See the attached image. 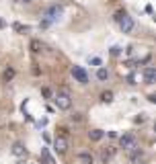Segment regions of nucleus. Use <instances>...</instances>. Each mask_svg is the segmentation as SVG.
<instances>
[{"label":"nucleus","instance_id":"20e7f679","mask_svg":"<svg viewBox=\"0 0 156 164\" xmlns=\"http://www.w3.org/2000/svg\"><path fill=\"white\" fill-rule=\"evenodd\" d=\"M72 76L80 84H88V74H86V70H84L82 66H72Z\"/></svg>","mask_w":156,"mask_h":164},{"label":"nucleus","instance_id":"f3484780","mask_svg":"<svg viewBox=\"0 0 156 164\" xmlns=\"http://www.w3.org/2000/svg\"><path fill=\"white\" fill-rule=\"evenodd\" d=\"M125 16H127V12H125V10H119V12H115V16H113V19H115L117 23H121V21L125 19Z\"/></svg>","mask_w":156,"mask_h":164},{"label":"nucleus","instance_id":"4be33fe9","mask_svg":"<svg viewBox=\"0 0 156 164\" xmlns=\"http://www.w3.org/2000/svg\"><path fill=\"white\" fill-rule=\"evenodd\" d=\"M4 27H6V23H4L2 19H0V29H4Z\"/></svg>","mask_w":156,"mask_h":164},{"label":"nucleus","instance_id":"a211bd4d","mask_svg":"<svg viewBox=\"0 0 156 164\" xmlns=\"http://www.w3.org/2000/svg\"><path fill=\"white\" fill-rule=\"evenodd\" d=\"M88 64H90V66H99V68H101L103 62H101V58H88Z\"/></svg>","mask_w":156,"mask_h":164},{"label":"nucleus","instance_id":"ddd939ff","mask_svg":"<svg viewBox=\"0 0 156 164\" xmlns=\"http://www.w3.org/2000/svg\"><path fill=\"white\" fill-rule=\"evenodd\" d=\"M101 101H103V103H113V92H111V90L103 92V95H101Z\"/></svg>","mask_w":156,"mask_h":164},{"label":"nucleus","instance_id":"423d86ee","mask_svg":"<svg viewBox=\"0 0 156 164\" xmlns=\"http://www.w3.org/2000/svg\"><path fill=\"white\" fill-rule=\"evenodd\" d=\"M119 29H121V33H125V35H129L132 33L134 29H136V23H134V19L129 15L125 16V19L121 21V23H119Z\"/></svg>","mask_w":156,"mask_h":164},{"label":"nucleus","instance_id":"4468645a","mask_svg":"<svg viewBox=\"0 0 156 164\" xmlns=\"http://www.w3.org/2000/svg\"><path fill=\"white\" fill-rule=\"evenodd\" d=\"M12 29L19 31V33H29V27H27V25H21V23H15V25H12Z\"/></svg>","mask_w":156,"mask_h":164},{"label":"nucleus","instance_id":"6ab92c4d","mask_svg":"<svg viewBox=\"0 0 156 164\" xmlns=\"http://www.w3.org/2000/svg\"><path fill=\"white\" fill-rule=\"evenodd\" d=\"M41 95H43L45 99H51V96H54V95H51V88H47V86H45V88H41Z\"/></svg>","mask_w":156,"mask_h":164},{"label":"nucleus","instance_id":"f8f14e48","mask_svg":"<svg viewBox=\"0 0 156 164\" xmlns=\"http://www.w3.org/2000/svg\"><path fill=\"white\" fill-rule=\"evenodd\" d=\"M41 158L45 160V164H56V162H54V158H51V156H49L47 148H43V150H41Z\"/></svg>","mask_w":156,"mask_h":164},{"label":"nucleus","instance_id":"9d476101","mask_svg":"<svg viewBox=\"0 0 156 164\" xmlns=\"http://www.w3.org/2000/svg\"><path fill=\"white\" fill-rule=\"evenodd\" d=\"M78 160H80L82 164H93V156L88 154V152H82V154L78 156Z\"/></svg>","mask_w":156,"mask_h":164},{"label":"nucleus","instance_id":"39448f33","mask_svg":"<svg viewBox=\"0 0 156 164\" xmlns=\"http://www.w3.org/2000/svg\"><path fill=\"white\" fill-rule=\"evenodd\" d=\"M54 150H56V154H66L68 152V139L64 138H56L54 139Z\"/></svg>","mask_w":156,"mask_h":164},{"label":"nucleus","instance_id":"0eeeda50","mask_svg":"<svg viewBox=\"0 0 156 164\" xmlns=\"http://www.w3.org/2000/svg\"><path fill=\"white\" fill-rule=\"evenodd\" d=\"M10 152H12L15 156H19V158L27 156V148H25V144H21V142H15V144H12V148H10Z\"/></svg>","mask_w":156,"mask_h":164},{"label":"nucleus","instance_id":"dca6fc26","mask_svg":"<svg viewBox=\"0 0 156 164\" xmlns=\"http://www.w3.org/2000/svg\"><path fill=\"white\" fill-rule=\"evenodd\" d=\"M15 78V68H6L4 70V80H12Z\"/></svg>","mask_w":156,"mask_h":164},{"label":"nucleus","instance_id":"aec40b11","mask_svg":"<svg viewBox=\"0 0 156 164\" xmlns=\"http://www.w3.org/2000/svg\"><path fill=\"white\" fill-rule=\"evenodd\" d=\"M70 119L76 121V123H80V121H82V113H74V115H70Z\"/></svg>","mask_w":156,"mask_h":164},{"label":"nucleus","instance_id":"7ed1b4c3","mask_svg":"<svg viewBox=\"0 0 156 164\" xmlns=\"http://www.w3.org/2000/svg\"><path fill=\"white\" fill-rule=\"evenodd\" d=\"M119 146H121L125 152H134V150L138 148V138L134 134H123L121 138H119Z\"/></svg>","mask_w":156,"mask_h":164},{"label":"nucleus","instance_id":"6e6552de","mask_svg":"<svg viewBox=\"0 0 156 164\" xmlns=\"http://www.w3.org/2000/svg\"><path fill=\"white\" fill-rule=\"evenodd\" d=\"M154 80H156V70L152 68V66H148V68L144 70V82H146V84H154Z\"/></svg>","mask_w":156,"mask_h":164},{"label":"nucleus","instance_id":"9b49d317","mask_svg":"<svg viewBox=\"0 0 156 164\" xmlns=\"http://www.w3.org/2000/svg\"><path fill=\"white\" fill-rule=\"evenodd\" d=\"M97 78H99V80H107V78H109V70L101 66V68L97 70Z\"/></svg>","mask_w":156,"mask_h":164},{"label":"nucleus","instance_id":"5701e85b","mask_svg":"<svg viewBox=\"0 0 156 164\" xmlns=\"http://www.w3.org/2000/svg\"><path fill=\"white\" fill-rule=\"evenodd\" d=\"M23 2H25V4H31V2H33V0H23Z\"/></svg>","mask_w":156,"mask_h":164},{"label":"nucleus","instance_id":"f03ea898","mask_svg":"<svg viewBox=\"0 0 156 164\" xmlns=\"http://www.w3.org/2000/svg\"><path fill=\"white\" fill-rule=\"evenodd\" d=\"M62 15H64V6L62 4H51V6H47V8L43 10V21L54 23V21H58Z\"/></svg>","mask_w":156,"mask_h":164},{"label":"nucleus","instance_id":"2eb2a0df","mask_svg":"<svg viewBox=\"0 0 156 164\" xmlns=\"http://www.w3.org/2000/svg\"><path fill=\"white\" fill-rule=\"evenodd\" d=\"M31 51H33V54H39V51H41V43H39L37 39L31 41Z\"/></svg>","mask_w":156,"mask_h":164},{"label":"nucleus","instance_id":"1a4fd4ad","mask_svg":"<svg viewBox=\"0 0 156 164\" xmlns=\"http://www.w3.org/2000/svg\"><path fill=\"white\" fill-rule=\"evenodd\" d=\"M103 135H105V134H103L101 129H93V131H88V138L93 139V142H99V139H103Z\"/></svg>","mask_w":156,"mask_h":164},{"label":"nucleus","instance_id":"412c9836","mask_svg":"<svg viewBox=\"0 0 156 164\" xmlns=\"http://www.w3.org/2000/svg\"><path fill=\"white\" fill-rule=\"evenodd\" d=\"M121 47H119V45H113V47H111V55H119V54H121Z\"/></svg>","mask_w":156,"mask_h":164},{"label":"nucleus","instance_id":"b1692460","mask_svg":"<svg viewBox=\"0 0 156 164\" xmlns=\"http://www.w3.org/2000/svg\"><path fill=\"white\" fill-rule=\"evenodd\" d=\"M17 164H27V162H23V160H19V162H17Z\"/></svg>","mask_w":156,"mask_h":164},{"label":"nucleus","instance_id":"f257e3e1","mask_svg":"<svg viewBox=\"0 0 156 164\" xmlns=\"http://www.w3.org/2000/svg\"><path fill=\"white\" fill-rule=\"evenodd\" d=\"M54 103H56V107H58L60 111H68L70 107H72V95H70V90L68 88L58 90L56 96H54Z\"/></svg>","mask_w":156,"mask_h":164}]
</instances>
